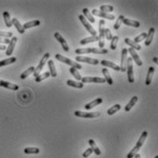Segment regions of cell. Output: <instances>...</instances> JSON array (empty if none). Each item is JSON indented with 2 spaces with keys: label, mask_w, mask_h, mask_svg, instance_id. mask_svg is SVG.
Instances as JSON below:
<instances>
[{
  "label": "cell",
  "mask_w": 158,
  "mask_h": 158,
  "mask_svg": "<svg viewBox=\"0 0 158 158\" xmlns=\"http://www.w3.org/2000/svg\"><path fill=\"white\" fill-rule=\"evenodd\" d=\"M148 135V132H144L141 135V137H140V139L138 140V142L136 144V145L131 150V152L127 154V158H133L134 155L137 153V152L140 150V148H141L144 144V143L145 142V140H146V137Z\"/></svg>",
  "instance_id": "cell-1"
},
{
  "label": "cell",
  "mask_w": 158,
  "mask_h": 158,
  "mask_svg": "<svg viewBox=\"0 0 158 158\" xmlns=\"http://www.w3.org/2000/svg\"><path fill=\"white\" fill-rule=\"evenodd\" d=\"M55 58H56L57 60H59L60 62H62V63H64V64L70 65L71 67L76 68V70H77V69H82V65H81L79 63L74 62L73 60L68 59L67 57H64V56H63L62 54H55Z\"/></svg>",
  "instance_id": "cell-2"
},
{
  "label": "cell",
  "mask_w": 158,
  "mask_h": 158,
  "mask_svg": "<svg viewBox=\"0 0 158 158\" xmlns=\"http://www.w3.org/2000/svg\"><path fill=\"white\" fill-rule=\"evenodd\" d=\"M105 20H100L99 23H98V29H99V35H98V47H100V49H103L104 45H105V34H104V30H105Z\"/></svg>",
  "instance_id": "cell-3"
},
{
  "label": "cell",
  "mask_w": 158,
  "mask_h": 158,
  "mask_svg": "<svg viewBox=\"0 0 158 158\" xmlns=\"http://www.w3.org/2000/svg\"><path fill=\"white\" fill-rule=\"evenodd\" d=\"M126 71L128 74V81H129V83L132 84L134 82V74H133V62H132V59L131 57L127 58Z\"/></svg>",
  "instance_id": "cell-4"
},
{
  "label": "cell",
  "mask_w": 158,
  "mask_h": 158,
  "mask_svg": "<svg viewBox=\"0 0 158 158\" xmlns=\"http://www.w3.org/2000/svg\"><path fill=\"white\" fill-rule=\"evenodd\" d=\"M49 57H50V54H49V52H47V54H45L42 56V60L40 61V64H39V65H38L36 68H35V70H34L33 76H34L35 77H37V76L40 75L41 71H42V70L43 69L44 65L46 64V63H47V61H48Z\"/></svg>",
  "instance_id": "cell-5"
},
{
  "label": "cell",
  "mask_w": 158,
  "mask_h": 158,
  "mask_svg": "<svg viewBox=\"0 0 158 158\" xmlns=\"http://www.w3.org/2000/svg\"><path fill=\"white\" fill-rule=\"evenodd\" d=\"M79 20H80V21L82 22V24L84 25V27L86 29V30L88 31L92 36H97V31H96V29L90 25V23L87 21V20L85 19V17L83 16V15H80L79 17Z\"/></svg>",
  "instance_id": "cell-6"
},
{
  "label": "cell",
  "mask_w": 158,
  "mask_h": 158,
  "mask_svg": "<svg viewBox=\"0 0 158 158\" xmlns=\"http://www.w3.org/2000/svg\"><path fill=\"white\" fill-rule=\"evenodd\" d=\"M127 58H128V51L126 48L122 49L121 51V61H120V71L126 72V65H127Z\"/></svg>",
  "instance_id": "cell-7"
},
{
  "label": "cell",
  "mask_w": 158,
  "mask_h": 158,
  "mask_svg": "<svg viewBox=\"0 0 158 158\" xmlns=\"http://www.w3.org/2000/svg\"><path fill=\"white\" fill-rule=\"evenodd\" d=\"M75 115L76 117H80V118H85V119H92V118H98L100 116L99 112H83V111H79V110H76L75 111Z\"/></svg>",
  "instance_id": "cell-8"
},
{
  "label": "cell",
  "mask_w": 158,
  "mask_h": 158,
  "mask_svg": "<svg viewBox=\"0 0 158 158\" xmlns=\"http://www.w3.org/2000/svg\"><path fill=\"white\" fill-rule=\"evenodd\" d=\"M81 82H82L83 84H85V83H89V82L103 84V83H106V80H105L104 78H101V77H96V76H85V77H82Z\"/></svg>",
  "instance_id": "cell-9"
},
{
  "label": "cell",
  "mask_w": 158,
  "mask_h": 158,
  "mask_svg": "<svg viewBox=\"0 0 158 158\" xmlns=\"http://www.w3.org/2000/svg\"><path fill=\"white\" fill-rule=\"evenodd\" d=\"M92 14L95 15V16H98V17H104V19L109 20H115L114 15H111V14H109V13H105V12H102V11L98 10V9H93V10H92Z\"/></svg>",
  "instance_id": "cell-10"
},
{
  "label": "cell",
  "mask_w": 158,
  "mask_h": 158,
  "mask_svg": "<svg viewBox=\"0 0 158 158\" xmlns=\"http://www.w3.org/2000/svg\"><path fill=\"white\" fill-rule=\"evenodd\" d=\"M76 63L83 62V63L90 64H94V65H97L99 63L98 59H94V58H90V57H85V56H76Z\"/></svg>",
  "instance_id": "cell-11"
},
{
  "label": "cell",
  "mask_w": 158,
  "mask_h": 158,
  "mask_svg": "<svg viewBox=\"0 0 158 158\" xmlns=\"http://www.w3.org/2000/svg\"><path fill=\"white\" fill-rule=\"evenodd\" d=\"M127 51H128V52H130V54L132 56L131 58L132 59V61H134L138 66H142L143 65V61L140 59V57L137 54V52L135 51V50H133L132 48H129V49H127Z\"/></svg>",
  "instance_id": "cell-12"
},
{
  "label": "cell",
  "mask_w": 158,
  "mask_h": 158,
  "mask_svg": "<svg viewBox=\"0 0 158 158\" xmlns=\"http://www.w3.org/2000/svg\"><path fill=\"white\" fill-rule=\"evenodd\" d=\"M54 38L61 43V45H62L64 51H66V52H68V51H69V46H68L67 42H65V40L64 39V37L62 36V35H61L59 32H55V33H54Z\"/></svg>",
  "instance_id": "cell-13"
},
{
  "label": "cell",
  "mask_w": 158,
  "mask_h": 158,
  "mask_svg": "<svg viewBox=\"0 0 158 158\" xmlns=\"http://www.w3.org/2000/svg\"><path fill=\"white\" fill-rule=\"evenodd\" d=\"M17 42V38L15 37V36H13L11 38V40H10V42L8 43V46L7 50H6V55L10 56L13 54V51H14V48L16 46Z\"/></svg>",
  "instance_id": "cell-14"
},
{
  "label": "cell",
  "mask_w": 158,
  "mask_h": 158,
  "mask_svg": "<svg viewBox=\"0 0 158 158\" xmlns=\"http://www.w3.org/2000/svg\"><path fill=\"white\" fill-rule=\"evenodd\" d=\"M0 86H3L6 87V88H8L10 90H17L19 89V85H16V84H12L4 80H0Z\"/></svg>",
  "instance_id": "cell-15"
},
{
  "label": "cell",
  "mask_w": 158,
  "mask_h": 158,
  "mask_svg": "<svg viewBox=\"0 0 158 158\" xmlns=\"http://www.w3.org/2000/svg\"><path fill=\"white\" fill-rule=\"evenodd\" d=\"M100 64H101L103 66H105V68H106V67H110V68H112L113 70H115V71H120V68H119V66L118 64H114L113 62L103 60V61H101V62H100Z\"/></svg>",
  "instance_id": "cell-16"
},
{
  "label": "cell",
  "mask_w": 158,
  "mask_h": 158,
  "mask_svg": "<svg viewBox=\"0 0 158 158\" xmlns=\"http://www.w3.org/2000/svg\"><path fill=\"white\" fill-rule=\"evenodd\" d=\"M154 32H155V29L154 28H151L146 35V38H145V45L146 46H149L152 42H153V36H154Z\"/></svg>",
  "instance_id": "cell-17"
},
{
  "label": "cell",
  "mask_w": 158,
  "mask_h": 158,
  "mask_svg": "<svg viewBox=\"0 0 158 158\" xmlns=\"http://www.w3.org/2000/svg\"><path fill=\"white\" fill-rule=\"evenodd\" d=\"M102 98H96L95 100H93L92 102H90V103H88V104H86L85 106V109L86 110H91V109H93L94 107H96V106H98L99 104H101L102 103Z\"/></svg>",
  "instance_id": "cell-18"
},
{
  "label": "cell",
  "mask_w": 158,
  "mask_h": 158,
  "mask_svg": "<svg viewBox=\"0 0 158 158\" xmlns=\"http://www.w3.org/2000/svg\"><path fill=\"white\" fill-rule=\"evenodd\" d=\"M124 42H125V43L126 44H128L129 46H130V48H132L133 50H137V51H140L142 49V46L140 45V44H138V43H136L135 42H133L132 40H131V39H129V38H125V40H124Z\"/></svg>",
  "instance_id": "cell-19"
},
{
  "label": "cell",
  "mask_w": 158,
  "mask_h": 158,
  "mask_svg": "<svg viewBox=\"0 0 158 158\" xmlns=\"http://www.w3.org/2000/svg\"><path fill=\"white\" fill-rule=\"evenodd\" d=\"M153 74H154V67L150 66L148 68V73H147V76H146V80H145V85H150V84L152 83Z\"/></svg>",
  "instance_id": "cell-20"
},
{
  "label": "cell",
  "mask_w": 158,
  "mask_h": 158,
  "mask_svg": "<svg viewBox=\"0 0 158 158\" xmlns=\"http://www.w3.org/2000/svg\"><path fill=\"white\" fill-rule=\"evenodd\" d=\"M11 21H12V25H14L15 26V28L17 29V31H19L20 34H23L24 32H25V29H23V27H22V25L20 24V22L17 20L16 17H13V19L11 20Z\"/></svg>",
  "instance_id": "cell-21"
},
{
  "label": "cell",
  "mask_w": 158,
  "mask_h": 158,
  "mask_svg": "<svg viewBox=\"0 0 158 158\" xmlns=\"http://www.w3.org/2000/svg\"><path fill=\"white\" fill-rule=\"evenodd\" d=\"M48 65H49V68H50V75L52 77H56L57 76V72H56V69H55V65H54V63L52 60H49L48 61Z\"/></svg>",
  "instance_id": "cell-22"
},
{
  "label": "cell",
  "mask_w": 158,
  "mask_h": 158,
  "mask_svg": "<svg viewBox=\"0 0 158 158\" xmlns=\"http://www.w3.org/2000/svg\"><path fill=\"white\" fill-rule=\"evenodd\" d=\"M102 73H103V75H104V79L106 80V82H107L110 85H111L113 84V79L111 78V76H110V73H109V70H108L107 68H103V69H102Z\"/></svg>",
  "instance_id": "cell-23"
},
{
  "label": "cell",
  "mask_w": 158,
  "mask_h": 158,
  "mask_svg": "<svg viewBox=\"0 0 158 158\" xmlns=\"http://www.w3.org/2000/svg\"><path fill=\"white\" fill-rule=\"evenodd\" d=\"M137 101H138V97L133 96V97L131 98L130 102H129V103L126 105V106H125V111H130V110L132 109V107L135 106V104H136Z\"/></svg>",
  "instance_id": "cell-24"
},
{
  "label": "cell",
  "mask_w": 158,
  "mask_h": 158,
  "mask_svg": "<svg viewBox=\"0 0 158 158\" xmlns=\"http://www.w3.org/2000/svg\"><path fill=\"white\" fill-rule=\"evenodd\" d=\"M94 42H98V36H91V37H88V38H85L84 40L80 41V44L81 45H85L87 43Z\"/></svg>",
  "instance_id": "cell-25"
},
{
  "label": "cell",
  "mask_w": 158,
  "mask_h": 158,
  "mask_svg": "<svg viewBox=\"0 0 158 158\" xmlns=\"http://www.w3.org/2000/svg\"><path fill=\"white\" fill-rule=\"evenodd\" d=\"M41 24V21L36 20H32V21H29V22H27L25 23L22 27L24 29H30V28H33V27H37Z\"/></svg>",
  "instance_id": "cell-26"
},
{
  "label": "cell",
  "mask_w": 158,
  "mask_h": 158,
  "mask_svg": "<svg viewBox=\"0 0 158 158\" xmlns=\"http://www.w3.org/2000/svg\"><path fill=\"white\" fill-rule=\"evenodd\" d=\"M83 13H84V17H85V19H87L91 23H95V19L93 17V16H92V14L90 13V11L87 9L86 8H83Z\"/></svg>",
  "instance_id": "cell-27"
},
{
  "label": "cell",
  "mask_w": 158,
  "mask_h": 158,
  "mask_svg": "<svg viewBox=\"0 0 158 158\" xmlns=\"http://www.w3.org/2000/svg\"><path fill=\"white\" fill-rule=\"evenodd\" d=\"M88 144L90 145V148L93 150V152L97 154V155H100L101 154V151L99 150V148L98 147V145L96 144V143L94 142V140L90 139L89 141H88Z\"/></svg>",
  "instance_id": "cell-28"
},
{
  "label": "cell",
  "mask_w": 158,
  "mask_h": 158,
  "mask_svg": "<svg viewBox=\"0 0 158 158\" xmlns=\"http://www.w3.org/2000/svg\"><path fill=\"white\" fill-rule=\"evenodd\" d=\"M122 23H124L127 26H132V27H134V28H139L140 25H141L139 21L129 20V19H124V20H123V22H122Z\"/></svg>",
  "instance_id": "cell-29"
},
{
  "label": "cell",
  "mask_w": 158,
  "mask_h": 158,
  "mask_svg": "<svg viewBox=\"0 0 158 158\" xmlns=\"http://www.w3.org/2000/svg\"><path fill=\"white\" fill-rule=\"evenodd\" d=\"M3 17H4V20H5V24L8 28H11L12 27V21L10 19V15L8 11H5L3 13Z\"/></svg>",
  "instance_id": "cell-30"
},
{
  "label": "cell",
  "mask_w": 158,
  "mask_h": 158,
  "mask_svg": "<svg viewBox=\"0 0 158 158\" xmlns=\"http://www.w3.org/2000/svg\"><path fill=\"white\" fill-rule=\"evenodd\" d=\"M66 84L70 86L76 87V88H83V86H84V84L82 82H76L73 80H67Z\"/></svg>",
  "instance_id": "cell-31"
},
{
  "label": "cell",
  "mask_w": 158,
  "mask_h": 158,
  "mask_svg": "<svg viewBox=\"0 0 158 158\" xmlns=\"http://www.w3.org/2000/svg\"><path fill=\"white\" fill-rule=\"evenodd\" d=\"M16 61H17V58L16 57H10V58L2 60V61H0V67L5 66V65H8V64H14Z\"/></svg>",
  "instance_id": "cell-32"
},
{
  "label": "cell",
  "mask_w": 158,
  "mask_h": 158,
  "mask_svg": "<svg viewBox=\"0 0 158 158\" xmlns=\"http://www.w3.org/2000/svg\"><path fill=\"white\" fill-rule=\"evenodd\" d=\"M34 70H35V67H34V66H30L29 68H28L27 70H25V71L20 75V78H21V79L27 78L30 74L34 73Z\"/></svg>",
  "instance_id": "cell-33"
},
{
  "label": "cell",
  "mask_w": 158,
  "mask_h": 158,
  "mask_svg": "<svg viewBox=\"0 0 158 158\" xmlns=\"http://www.w3.org/2000/svg\"><path fill=\"white\" fill-rule=\"evenodd\" d=\"M24 153H27V154H30V153H33V154H37L40 153V149L37 148V147H27L24 149Z\"/></svg>",
  "instance_id": "cell-34"
},
{
  "label": "cell",
  "mask_w": 158,
  "mask_h": 158,
  "mask_svg": "<svg viewBox=\"0 0 158 158\" xmlns=\"http://www.w3.org/2000/svg\"><path fill=\"white\" fill-rule=\"evenodd\" d=\"M99 10L102 11V12L110 14V12H112L114 10V8H113V6H110V5H103V6L100 7Z\"/></svg>",
  "instance_id": "cell-35"
},
{
  "label": "cell",
  "mask_w": 158,
  "mask_h": 158,
  "mask_svg": "<svg viewBox=\"0 0 158 158\" xmlns=\"http://www.w3.org/2000/svg\"><path fill=\"white\" fill-rule=\"evenodd\" d=\"M124 16H122V15H119V17H118V20H117V21H116V23L114 24V29H119V27H120V25L122 24V22H123V20H124Z\"/></svg>",
  "instance_id": "cell-36"
},
{
  "label": "cell",
  "mask_w": 158,
  "mask_h": 158,
  "mask_svg": "<svg viewBox=\"0 0 158 158\" xmlns=\"http://www.w3.org/2000/svg\"><path fill=\"white\" fill-rule=\"evenodd\" d=\"M119 110H120V105H119V104H116V105H114L113 107H111L110 109L108 110L107 113H108L109 115H113L114 113H116V112L119 111Z\"/></svg>",
  "instance_id": "cell-37"
},
{
  "label": "cell",
  "mask_w": 158,
  "mask_h": 158,
  "mask_svg": "<svg viewBox=\"0 0 158 158\" xmlns=\"http://www.w3.org/2000/svg\"><path fill=\"white\" fill-rule=\"evenodd\" d=\"M49 76H51L50 73H49V72H45V73H43V74H42V75H39L36 78H35V81H36L37 83H40V82H42V80L48 78Z\"/></svg>",
  "instance_id": "cell-38"
},
{
  "label": "cell",
  "mask_w": 158,
  "mask_h": 158,
  "mask_svg": "<svg viewBox=\"0 0 158 158\" xmlns=\"http://www.w3.org/2000/svg\"><path fill=\"white\" fill-rule=\"evenodd\" d=\"M69 71H70V73H71V74L74 76V77H76V80H81V79H82V76H81L80 73L77 71V70H76V68L71 67V68L69 69Z\"/></svg>",
  "instance_id": "cell-39"
},
{
  "label": "cell",
  "mask_w": 158,
  "mask_h": 158,
  "mask_svg": "<svg viewBox=\"0 0 158 158\" xmlns=\"http://www.w3.org/2000/svg\"><path fill=\"white\" fill-rule=\"evenodd\" d=\"M119 42V36H113L111 39V42H110V49L111 50H116L117 48V44Z\"/></svg>",
  "instance_id": "cell-40"
},
{
  "label": "cell",
  "mask_w": 158,
  "mask_h": 158,
  "mask_svg": "<svg viewBox=\"0 0 158 158\" xmlns=\"http://www.w3.org/2000/svg\"><path fill=\"white\" fill-rule=\"evenodd\" d=\"M146 35H147V33H145V32L141 33V34L139 35V36L135 37V39H134V41H133V42H135L136 43H138V44H139V42H143V40H145V38H146Z\"/></svg>",
  "instance_id": "cell-41"
},
{
  "label": "cell",
  "mask_w": 158,
  "mask_h": 158,
  "mask_svg": "<svg viewBox=\"0 0 158 158\" xmlns=\"http://www.w3.org/2000/svg\"><path fill=\"white\" fill-rule=\"evenodd\" d=\"M104 34H105V38H106L107 40L111 41L112 37H113V35H112V33L110 32V29H108V28H105Z\"/></svg>",
  "instance_id": "cell-42"
},
{
  "label": "cell",
  "mask_w": 158,
  "mask_h": 158,
  "mask_svg": "<svg viewBox=\"0 0 158 158\" xmlns=\"http://www.w3.org/2000/svg\"><path fill=\"white\" fill-rule=\"evenodd\" d=\"M1 37H5L7 39L12 38L13 37V33L12 32H6V31H0V38H1Z\"/></svg>",
  "instance_id": "cell-43"
},
{
  "label": "cell",
  "mask_w": 158,
  "mask_h": 158,
  "mask_svg": "<svg viewBox=\"0 0 158 158\" xmlns=\"http://www.w3.org/2000/svg\"><path fill=\"white\" fill-rule=\"evenodd\" d=\"M93 153V150L91 149V148H88V149H86L85 152H84V153H83V157H85V158H87L88 157L91 153Z\"/></svg>",
  "instance_id": "cell-44"
},
{
  "label": "cell",
  "mask_w": 158,
  "mask_h": 158,
  "mask_svg": "<svg viewBox=\"0 0 158 158\" xmlns=\"http://www.w3.org/2000/svg\"><path fill=\"white\" fill-rule=\"evenodd\" d=\"M10 42V40L9 39H3V38H0V43H3V44H8Z\"/></svg>",
  "instance_id": "cell-45"
},
{
  "label": "cell",
  "mask_w": 158,
  "mask_h": 158,
  "mask_svg": "<svg viewBox=\"0 0 158 158\" xmlns=\"http://www.w3.org/2000/svg\"><path fill=\"white\" fill-rule=\"evenodd\" d=\"M0 50H1V51H5V50H7V47L5 45H1V44H0Z\"/></svg>",
  "instance_id": "cell-46"
},
{
  "label": "cell",
  "mask_w": 158,
  "mask_h": 158,
  "mask_svg": "<svg viewBox=\"0 0 158 158\" xmlns=\"http://www.w3.org/2000/svg\"><path fill=\"white\" fill-rule=\"evenodd\" d=\"M153 63H155V64L158 63V58H157V57H154V58H153Z\"/></svg>",
  "instance_id": "cell-47"
},
{
  "label": "cell",
  "mask_w": 158,
  "mask_h": 158,
  "mask_svg": "<svg viewBox=\"0 0 158 158\" xmlns=\"http://www.w3.org/2000/svg\"><path fill=\"white\" fill-rule=\"evenodd\" d=\"M134 157H135V158H141V155H140L139 153H136V154L134 155Z\"/></svg>",
  "instance_id": "cell-48"
},
{
  "label": "cell",
  "mask_w": 158,
  "mask_h": 158,
  "mask_svg": "<svg viewBox=\"0 0 158 158\" xmlns=\"http://www.w3.org/2000/svg\"><path fill=\"white\" fill-rule=\"evenodd\" d=\"M154 158H158V155H156V156H155Z\"/></svg>",
  "instance_id": "cell-49"
}]
</instances>
